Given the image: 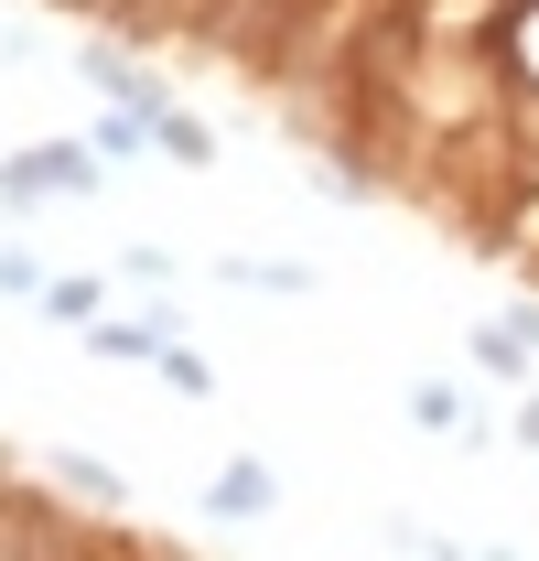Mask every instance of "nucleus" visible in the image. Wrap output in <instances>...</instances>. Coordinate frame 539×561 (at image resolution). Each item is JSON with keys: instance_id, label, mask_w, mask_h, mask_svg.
Wrapping results in <instances>:
<instances>
[{"instance_id": "1", "label": "nucleus", "mask_w": 539, "mask_h": 561, "mask_svg": "<svg viewBox=\"0 0 539 561\" xmlns=\"http://www.w3.org/2000/svg\"><path fill=\"white\" fill-rule=\"evenodd\" d=\"M66 66L87 76V87H98L108 108H130V119H162V108H173V98H162V76L140 66V55H130V44H119V33H87V44H76Z\"/></svg>"}, {"instance_id": "2", "label": "nucleus", "mask_w": 539, "mask_h": 561, "mask_svg": "<svg viewBox=\"0 0 539 561\" xmlns=\"http://www.w3.org/2000/svg\"><path fill=\"white\" fill-rule=\"evenodd\" d=\"M87 346L119 356V367H162V356L184 346V324H173V302H140V313H98V324H87Z\"/></svg>"}, {"instance_id": "3", "label": "nucleus", "mask_w": 539, "mask_h": 561, "mask_svg": "<svg viewBox=\"0 0 539 561\" xmlns=\"http://www.w3.org/2000/svg\"><path fill=\"white\" fill-rule=\"evenodd\" d=\"M44 486L55 496H76V507H98V518H119V507H130V476H119V465H108V454H87V443H55V454H44Z\"/></svg>"}, {"instance_id": "4", "label": "nucleus", "mask_w": 539, "mask_h": 561, "mask_svg": "<svg viewBox=\"0 0 539 561\" xmlns=\"http://www.w3.org/2000/svg\"><path fill=\"white\" fill-rule=\"evenodd\" d=\"M205 518H227V529H249V518H280V476H270L260 454H227V465L205 476Z\"/></svg>"}, {"instance_id": "5", "label": "nucleus", "mask_w": 539, "mask_h": 561, "mask_svg": "<svg viewBox=\"0 0 539 561\" xmlns=\"http://www.w3.org/2000/svg\"><path fill=\"white\" fill-rule=\"evenodd\" d=\"M465 356H474V378H485V389H529V367H539V346L507 324V313H474Z\"/></svg>"}, {"instance_id": "6", "label": "nucleus", "mask_w": 539, "mask_h": 561, "mask_svg": "<svg viewBox=\"0 0 539 561\" xmlns=\"http://www.w3.org/2000/svg\"><path fill=\"white\" fill-rule=\"evenodd\" d=\"M216 291H260V302H302L313 291V260H249V249H216Z\"/></svg>"}, {"instance_id": "7", "label": "nucleus", "mask_w": 539, "mask_h": 561, "mask_svg": "<svg viewBox=\"0 0 539 561\" xmlns=\"http://www.w3.org/2000/svg\"><path fill=\"white\" fill-rule=\"evenodd\" d=\"M33 151H44V184H55V206H98V184H108L98 140H33Z\"/></svg>"}, {"instance_id": "8", "label": "nucleus", "mask_w": 539, "mask_h": 561, "mask_svg": "<svg viewBox=\"0 0 539 561\" xmlns=\"http://www.w3.org/2000/svg\"><path fill=\"white\" fill-rule=\"evenodd\" d=\"M44 206H55V184H44V151H0V216H11V227H33Z\"/></svg>"}, {"instance_id": "9", "label": "nucleus", "mask_w": 539, "mask_h": 561, "mask_svg": "<svg viewBox=\"0 0 539 561\" xmlns=\"http://www.w3.org/2000/svg\"><path fill=\"white\" fill-rule=\"evenodd\" d=\"M410 421H421V432H465V443H485V421H474V400L454 389V378H421V389H410Z\"/></svg>"}, {"instance_id": "10", "label": "nucleus", "mask_w": 539, "mask_h": 561, "mask_svg": "<svg viewBox=\"0 0 539 561\" xmlns=\"http://www.w3.org/2000/svg\"><path fill=\"white\" fill-rule=\"evenodd\" d=\"M44 313H55V324H76V335H87V324L108 313V280H98V271H55V280H44Z\"/></svg>"}, {"instance_id": "11", "label": "nucleus", "mask_w": 539, "mask_h": 561, "mask_svg": "<svg viewBox=\"0 0 539 561\" xmlns=\"http://www.w3.org/2000/svg\"><path fill=\"white\" fill-rule=\"evenodd\" d=\"M151 140H162V162H184V173H205V162H216V130H205L195 108H162V119H151Z\"/></svg>"}, {"instance_id": "12", "label": "nucleus", "mask_w": 539, "mask_h": 561, "mask_svg": "<svg viewBox=\"0 0 539 561\" xmlns=\"http://www.w3.org/2000/svg\"><path fill=\"white\" fill-rule=\"evenodd\" d=\"M87 140H98V162H140V151H162V140H151V119H130V108H108Z\"/></svg>"}, {"instance_id": "13", "label": "nucleus", "mask_w": 539, "mask_h": 561, "mask_svg": "<svg viewBox=\"0 0 539 561\" xmlns=\"http://www.w3.org/2000/svg\"><path fill=\"white\" fill-rule=\"evenodd\" d=\"M44 260H33V249H22V238H0V302H44Z\"/></svg>"}, {"instance_id": "14", "label": "nucleus", "mask_w": 539, "mask_h": 561, "mask_svg": "<svg viewBox=\"0 0 539 561\" xmlns=\"http://www.w3.org/2000/svg\"><path fill=\"white\" fill-rule=\"evenodd\" d=\"M151 378H162L173 400H216V367H205L195 346H173V356H162V367H151Z\"/></svg>"}, {"instance_id": "15", "label": "nucleus", "mask_w": 539, "mask_h": 561, "mask_svg": "<svg viewBox=\"0 0 539 561\" xmlns=\"http://www.w3.org/2000/svg\"><path fill=\"white\" fill-rule=\"evenodd\" d=\"M119 280H130V291L173 280V249H162V238H130V249H119Z\"/></svg>"}, {"instance_id": "16", "label": "nucleus", "mask_w": 539, "mask_h": 561, "mask_svg": "<svg viewBox=\"0 0 539 561\" xmlns=\"http://www.w3.org/2000/svg\"><path fill=\"white\" fill-rule=\"evenodd\" d=\"M518 443H529V454H539V389H529V400H518Z\"/></svg>"}, {"instance_id": "17", "label": "nucleus", "mask_w": 539, "mask_h": 561, "mask_svg": "<svg viewBox=\"0 0 539 561\" xmlns=\"http://www.w3.org/2000/svg\"><path fill=\"white\" fill-rule=\"evenodd\" d=\"M507 324H518V335H529V346H539V302H507Z\"/></svg>"}, {"instance_id": "18", "label": "nucleus", "mask_w": 539, "mask_h": 561, "mask_svg": "<svg viewBox=\"0 0 539 561\" xmlns=\"http://www.w3.org/2000/svg\"><path fill=\"white\" fill-rule=\"evenodd\" d=\"M474 561H518V551H474Z\"/></svg>"}]
</instances>
